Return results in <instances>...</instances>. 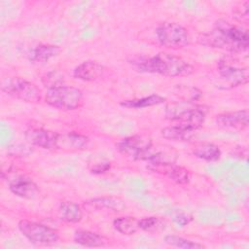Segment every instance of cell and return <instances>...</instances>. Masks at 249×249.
<instances>
[{
    "label": "cell",
    "mask_w": 249,
    "mask_h": 249,
    "mask_svg": "<svg viewBox=\"0 0 249 249\" xmlns=\"http://www.w3.org/2000/svg\"><path fill=\"white\" fill-rule=\"evenodd\" d=\"M233 18L239 21V22H243V23H247L248 19H249V2L245 1L241 4H239L233 11Z\"/></svg>",
    "instance_id": "83f0119b"
},
{
    "label": "cell",
    "mask_w": 249,
    "mask_h": 249,
    "mask_svg": "<svg viewBox=\"0 0 249 249\" xmlns=\"http://www.w3.org/2000/svg\"><path fill=\"white\" fill-rule=\"evenodd\" d=\"M148 167L152 171L164 175L168 179L179 185H186L191 180L190 171L187 168L176 164L175 162L163 164H149Z\"/></svg>",
    "instance_id": "7c38bea8"
},
{
    "label": "cell",
    "mask_w": 249,
    "mask_h": 249,
    "mask_svg": "<svg viewBox=\"0 0 249 249\" xmlns=\"http://www.w3.org/2000/svg\"><path fill=\"white\" fill-rule=\"evenodd\" d=\"M60 52L61 49L57 45L39 44L29 51L27 56L30 62L35 64H43L57 56Z\"/></svg>",
    "instance_id": "2e32d148"
},
{
    "label": "cell",
    "mask_w": 249,
    "mask_h": 249,
    "mask_svg": "<svg viewBox=\"0 0 249 249\" xmlns=\"http://www.w3.org/2000/svg\"><path fill=\"white\" fill-rule=\"evenodd\" d=\"M42 83L48 89L63 86V83H64L63 75L57 71L48 72L47 74H45V76H43Z\"/></svg>",
    "instance_id": "4316f807"
},
{
    "label": "cell",
    "mask_w": 249,
    "mask_h": 249,
    "mask_svg": "<svg viewBox=\"0 0 249 249\" xmlns=\"http://www.w3.org/2000/svg\"><path fill=\"white\" fill-rule=\"evenodd\" d=\"M164 241L166 244L172 247L176 248H184V249H200L204 248V245L186 239L184 237L174 235V234H169L164 237Z\"/></svg>",
    "instance_id": "d4e9b609"
},
{
    "label": "cell",
    "mask_w": 249,
    "mask_h": 249,
    "mask_svg": "<svg viewBox=\"0 0 249 249\" xmlns=\"http://www.w3.org/2000/svg\"><path fill=\"white\" fill-rule=\"evenodd\" d=\"M165 117L171 122L183 123L198 130L205 121V109L195 100L173 101L166 105Z\"/></svg>",
    "instance_id": "3957f363"
},
{
    "label": "cell",
    "mask_w": 249,
    "mask_h": 249,
    "mask_svg": "<svg viewBox=\"0 0 249 249\" xmlns=\"http://www.w3.org/2000/svg\"><path fill=\"white\" fill-rule=\"evenodd\" d=\"M87 203L95 209H107L115 212H122L126 207L124 200L116 196L95 197L89 200Z\"/></svg>",
    "instance_id": "44dd1931"
},
{
    "label": "cell",
    "mask_w": 249,
    "mask_h": 249,
    "mask_svg": "<svg viewBox=\"0 0 249 249\" xmlns=\"http://www.w3.org/2000/svg\"><path fill=\"white\" fill-rule=\"evenodd\" d=\"M196 129L192 126L183 124L176 123L172 125H168L163 127L160 130V134L163 138L173 141H189L196 134Z\"/></svg>",
    "instance_id": "ac0fdd59"
},
{
    "label": "cell",
    "mask_w": 249,
    "mask_h": 249,
    "mask_svg": "<svg viewBox=\"0 0 249 249\" xmlns=\"http://www.w3.org/2000/svg\"><path fill=\"white\" fill-rule=\"evenodd\" d=\"M143 160L149 164H163L176 161V152L163 145H154L145 154Z\"/></svg>",
    "instance_id": "5bb4252c"
},
{
    "label": "cell",
    "mask_w": 249,
    "mask_h": 249,
    "mask_svg": "<svg viewBox=\"0 0 249 249\" xmlns=\"http://www.w3.org/2000/svg\"><path fill=\"white\" fill-rule=\"evenodd\" d=\"M18 228L21 234L34 244L53 245L59 239L56 230L30 220L19 221Z\"/></svg>",
    "instance_id": "52a82bcc"
},
{
    "label": "cell",
    "mask_w": 249,
    "mask_h": 249,
    "mask_svg": "<svg viewBox=\"0 0 249 249\" xmlns=\"http://www.w3.org/2000/svg\"><path fill=\"white\" fill-rule=\"evenodd\" d=\"M138 226H139V229L144 231L157 232L161 229H163L164 221L160 217L150 216V217H145L139 220Z\"/></svg>",
    "instance_id": "484cf974"
},
{
    "label": "cell",
    "mask_w": 249,
    "mask_h": 249,
    "mask_svg": "<svg viewBox=\"0 0 249 249\" xmlns=\"http://www.w3.org/2000/svg\"><path fill=\"white\" fill-rule=\"evenodd\" d=\"M58 218L65 223L76 224L82 220L83 210L78 203L70 200H64L59 204Z\"/></svg>",
    "instance_id": "d6986e66"
},
{
    "label": "cell",
    "mask_w": 249,
    "mask_h": 249,
    "mask_svg": "<svg viewBox=\"0 0 249 249\" xmlns=\"http://www.w3.org/2000/svg\"><path fill=\"white\" fill-rule=\"evenodd\" d=\"M193 155L205 161H216L221 158V150L214 143L200 142L196 144L192 149Z\"/></svg>",
    "instance_id": "ffe728a7"
},
{
    "label": "cell",
    "mask_w": 249,
    "mask_h": 249,
    "mask_svg": "<svg viewBox=\"0 0 249 249\" xmlns=\"http://www.w3.org/2000/svg\"><path fill=\"white\" fill-rule=\"evenodd\" d=\"M45 101L48 105L64 111L79 109L84 104L83 91L75 87L59 86L48 89Z\"/></svg>",
    "instance_id": "277c9868"
},
{
    "label": "cell",
    "mask_w": 249,
    "mask_h": 249,
    "mask_svg": "<svg viewBox=\"0 0 249 249\" xmlns=\"http://www.w3.org/2000/svg\"><path fill=\"white\" fill-rule=\"evenodd\" d=\"M138 221L135 217L131 216H123L118 217L113 221L114 229L124 235H131L134 234L138 230Z\"/></svg>",
    "instance_id": "cb8c5ba5"
},
{
    "label": "cell",
    "mask_w": 249,
    "mask_h": 249,
    "mask_svg": "<svg viewBox=\"0 0 249 249\" xmlns=\"http://www.w3.org/2000/svg\"><path fill=\"white\" fill-rule=\"evenodd\" d=\"M105 71V67L94 60H86L75 67L73 75L76 79L91 82L100 79Z\"/></svg>",
    "instance_id": "9a60e30c"
},
{
    "label": "cell",
    "mask_w": 249,
    "mask_h": 249,
    "mask_svg": "<svg viewBox=\"0 0 249 249\" xmlns=\"http://www.w3.org/2000/svg\"><path fill=\"white\" fill-rule=\"evenodd\" d=\"M164 101H165V98L160 94H150L148 96L141 97V98L124 100L120 104L121 106L128 109H141V108L160 105V104H162Z\"/></svg>",
    "instance_id": "603a6c76"
},
{
    "label": "cell",
    "mask_w": 249,
    "mask_h": 249,
    "mask_svg": "<svg viewBox=\"0 0 249 249\" xmlns=\"http://www.w3.org/2000/svg\"><path fill=\"white\" fill-rule=\"evenodd\" d=\"M1 90L9 96L28 102L38 103L41 100V90L39 88L21 77H9L1 82Z\"/></svg>",
    "instance_id": "5b68a950"
},
{
    "label": "cell",
    "mask_w": 249,
    "mask_h": 249,
    "mask_svg": "<svg viewBox=\"0 0 249 249\" xmlns=\"http://www.w3.org/2000/svg\"><path fill=\"white\" fill-rule=\"evenodd\" d=\"M172 219L176 224L180 225L181 227H185L192 221V216L185 212H177L173 214Z\"/></svg>",
    "instance_id": "f1b7e54d"
},
{
    "label": "cell",
    "mask_w": 249,
    "mask_h": 249,
    "mask_svg": "<svg viewBox=\"0 0 249 249\" xmlns=\"http://www.w3.org/2000/svg\"><path fill=\"white\" fill-rule=\"evenodd\" d=\"M132 64L140 72L157 73L170 78L189 76L194 72V67L188 61L163 52L150 57L135 58Z\"/></svg>",
    "instance_id": "7a4b0ae2"
},
{
    "label": "cell",
    "mask_w": 249,
    "mask_h": 249,
    "mask_svg": "<svg viewBox=\"0 0 249 249\" xmlns=\"http://www.w3.org/2000/svg\"><path fill=\"white\" fill-rule=\"evenodd\" d=\"M198 41L206 47L225 50L231 53H245L249 47L248 30L224 19L217 20L212 29L202 34Z\"/></svg>",
    "instance_id": "6da1fadb"
},
{
    "label": "cell",
    "mask_w": 249,
    "mask_h": 249,
    "mask_svg": "<svg viewBox=\"0 0 249 249\" xmlns=\"http://www.w3.org/2000/svg\"><path fill=\"white\" fill-rule=\"evenodd\" d=\"M152 144L153 142L148 136L134 134L118 141L116 143V148L126 158L134 160H143L145 154Z\"/></svg>",
    "instance_id": "9c48e42d"
},
{
    "label": "cell",
    "mask_w": 249,
    "mask_h": 249,
    "mask_svg": "<svg viewBox=\"0 0 249 249\" xmlns=\"http://www.w3.org/2000/svg\"><path fill=\"white\" fill-rule=\"evenodd\" d=\"M55 134V131L43 128H32L26 131L25 137L27 141L34 146L53 151Z\"/></svg>",
    "instance_id": "e0dca14e"
},
{
    "label": "cell",
    "mask_w": 249,
    "mask_h": 249,
    "mask_svg": "<svg viewBox=\"0 0 249 249\" xmlns=\"http://www.w3.org/2000/svg\"><path fill=\"white\" fill-rule=\"evenodd\" d=\"M74 241L86 247H100L106 243L105 238L91 231L78 230L74 233Z\"/></svg>",
    "instance_id": "7402d4cb"
},
{
    "label": "cell",
    "mask_w": 249,
    "mask_h": 249,
    "mask_svg": "<svg viewBox=\"0 0 249 249\" xmlns=\"http://www.w3.org/2000/svg\"><path fill=\"white\" fill-rule=\"evenodd\" d=\"M89 143V138L78 132H75V131L66 132V133L56 132L53 151H64V152L81 151L86 149Z\"/></svg>",
    "instance_id": "30bf717a"
},
{
    "label": "cell",
    "mask_w": 249,
    "mask_h": 249,
    "mask_svg": "<svg viewBox=\"0 0 249 249\" xmlns=\"http://www.w3.org/2000/svg\"><path fill=\"white\" fill-rule=\"evenodd\" d=\"M111 167V164L109 161H101V162H97L95 163L91 168L90 171L93 174H101V173H105L107 172Z\"/></svg>",
    "instance_id": "f546056e"
},
{
    "label": "cell",
    "mask_w": 249,
    "mask_h": 249,
    "mask_svg": "<svg viewBox=\"0 0 249 249\" xmlns=\"http://www.w3.org/2000/svg\"><path fill=\"white\" fill-rule=\"evenodd\" d=\"M156 35L160 44L168 49H182L190 44L188 30L177 22H160L157 26Z\"/></svg>",
    "instance_id": "8992f818"
},
{
    "label": "cell",
    "mask_w": 249,
    "mask_h": 249,
    "mask_svg": "<svg viewBox=\"0 0 249 249\" xmlns=\"http://www.w3.org/2000/svg\"><path fill=\"white\" fill-rule=\"evenodd\" d=\"M215 122L218 126L223 128L243 130L249 124V113L247 110L221 113L216 116Z\"/></svg>",
    "instance_id": "8fae6325"
},
{
    "label": "cell",
    "mask_w": 249,
    "mask_h": 249,
    "mask_svg": "<svg viewBox=\"0 0 249 249\" xmlns=\"http://www.w3.org/2000/svg\"><path fill=\"white\" fill-rule=\"evenodd\" d=\"M218 72L221 79L230 87L234 88L248 83V66L241 63L231 56L223 57L218 63Z\"/></svg>",
    "instance_id": "ba28073f"
},
{
    "label": "cell",
    "mask_w": 249,
    "mask_h": 249,
    "mask_svg": "<svg viewBox=\"0 0 249 249\" xmlns=\"http://www.w3.org/2000/svg\"><path fill=\"white\" fill-rule=\"evenodd\" d=\"M9 189L17 196L25 199H32L39 194L38 185L25 175H18L11 179L9 182Z\"/></svg>",
    "instance_id": "4fadbf2b"
}]
</instances>
